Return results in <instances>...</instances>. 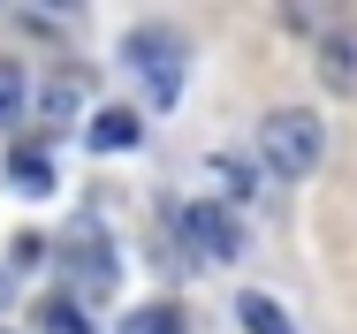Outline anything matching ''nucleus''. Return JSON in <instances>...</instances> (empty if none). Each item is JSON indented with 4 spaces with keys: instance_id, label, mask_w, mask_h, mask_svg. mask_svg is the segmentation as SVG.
<instances>
[{
    "instance_id": "423d86ee",
    "label": "nucleus",
    "mask_w": 357,
    "mask_h": 334,
    "mask_svg": "<svg viewBox=\"0 0 357 334\" xmlns=\"http://www.w3.org/2000/svg\"><path fill=\"white\" fill-rule=\"evenodd\" d=\"M84 137H91V152H130L144 130H137V114H130V107H99Z\"/></svg>"
},
{
    "instance_id": "0eeeda50",
    "label": "nucleus",
    "mask_w": 357,
    "mask_h": 334,
    "mask_svg": "<svg viewBox=\"0 0 357 334\" xmlns=\"http://www.w3.org/2000/svg\"><path fill=\"white\" fill-rule=\"evenodd\" d=\"M8 183L38 198V190H54V160H46L38 144H15V152H8Z\"/></svg>"
},
{
    "instance_id": "9d476101",
    "label": "nucleus",
    "mask_w": 357,
    "mask_h": 334,
    "mask_svg": "<svg viewBox=\"0 0 357 334\" xmlns=\"http://www.w3.org/2000/svg\"><path fill=\"white\" fill-rule=\"evenodd\" d=\"M76 281H84V289H114V259H107V243H91V236L76 243Z\"/></svg>"
},
{
    "instance_id": "7ed1b4c3",
    "label": "nucleus",
    "mask_w": 357,
    "mask_h": 334,
    "mask_svg": "<svg viewBox=\"0 0 357 334\" xmlns=\"http://www.w3.org/2000/svg\"><path fill=\"white\" fill-rule=\"evenodd\" d=\"M175 228H183V243H190V251H198V259H213V266H228V259H236V251H243V228H236V213H228V205H183V213H175Z\"/></svg>"
},
{
    "instance_id": "1a4fd4ad",
    "label": "nucleus",
    "mask_w": 357,
    "mask_h": 334,
    "mask_svg": "<svg viewBox=\"0 0 357 334\" xmlns=\"http://www.w3.org/2000/svg\"><path fill=\"white\" fill-rule=\"evenodd\" d=\"M122 334H183V312L175 304H137V312H122Z\"/></svg>"
},
{
    "instance_id": "f257e3e1",
    "label": "nucleus",
    "mask_w": 357,
    "mask_h": 334,
    "mask_svg": "<svg viewBox=\"0 0 357 334\" xmlns=\"http://www.w3.org/2000/svg\"><path fill=\"white\" fill-rule=\"evenodd\" d=\"M122 61L137 68V84H144V99H152V107H175V99H183V68H190V46H183L167 23H137V31L122 38Z\"/></svg>"
},
{
    "instance_id": "f8f14e48",
    "label": "nucleus",
    "mask_w": 357,
    "mask_h": 334,
    "mask_svg": "<svg viewBox=\"0 0 357 334\" xmlns=\"http://www.w3.org/2000/svg\"><path fill=\"white\" fill-rule=\"evenodd\" d=\"M15 114H23V68H15V61H0V130H8Z\"/></svg>"
},
{
    "instance_id": "4468645a",
    "label": "nucleus",
    "mask_w": 357,
    "mask_h": 334,
    "mask_svg": "<svg viewBox=\"0 0 357 334\" xmlns=\"http://www.w3.org/2000/svg\"><path fill=\"white\" fill-rule=\"evenodd\" d=\"M38 8H54V15H76V8H84V0H38Z\"/></svg>"
},
{
    "instance_id": "9b49d317",
    "label": "nucleus",
    "mask_w": 357,
    "mask_h": 334,
    "mask_svg": "<svg viewBox=\"0 0 357 334\" xmlns=\"http://www.w3.org/2000/svg\"><path fill=\"white\" fill-rule=\"evenodd\" d=\"M38 327L46 334H91V319L76 312V296H46V304H38Z\"/></svg>"
},
{
    "instance_id": "ddd939ff",
    "label": "nucleus",
    "mask_w": 357,
    "mask_h": 334,
    "mask_svg": "<svg viewBox=\"0 0 357 334\" xmlns=\"http://www.w3.org/2000/svg\"><path fill=\"white\" fill-rule=\"evenodd\" d=\"M213 183H228V198H243V183H251V175H243L236 160H213Z\"/></svg>"
},
{
    "instance_id": "f03ea898",
    "label": "nucleus",
    "mask_w": 357,
    "mask_h": 334,
    "mask_svg": "<svg viewBox=\"0 0 357 334\" xmlns=\"http://www.w3.org/2000/svg\"><path fill=\"white\" fill-rule=\"evenodd\" d=\"M259 152H266V167H274L282 183H304V175L327 160V130H319L304 107H274V114L259 122Z\"/></svg>"
},
{
    "instance_id": "39448f33",
    "label": "nucleus",
    "mask_w": 357,
    "mask_h": 334,
    "mask_svg": "<svg viewBox=\"0 0 357 334\" xmlns=\"http://www.w3.org/2000/svg\"><path fill=\"white\" fill-rule=\"evenodd\" d=\"M274 15L296 38H327L335 23H350V0H274Z\"/></svg>"
},
{
    "instance_id": "20e7f679",
    "label": "nucleus",
    "mask_w": 357,
    "mask_h": 334,
    "mask_svg": "<svg viewBox=\"0 0 357 334\" xmlns=\"http://www.w3.org/2000/svg\"><path fill=\"white\" fill-rule=\"evenodd\" d=\"M319 84L335 99H357V23H335L319 38Z\"/></svg>"
},
{
    "instance_id": "6e6552de",
    "label": "nucleus",
    "mask_w": 357,
    "mask_h": 334,
    "mask_svg": "<svg viewBox=\"0 0 357 334\" xmlns=\"http://www.w3.org/2000/svg\"><path fill=\"white\" fill-rule=\"evenodd\" d=\"M236 319H243L251 334H296V327H289V312L274 304V296H259V289H251V296H236Z\"/></svg>"
}]
</instances>
